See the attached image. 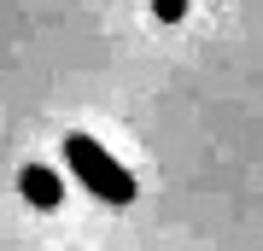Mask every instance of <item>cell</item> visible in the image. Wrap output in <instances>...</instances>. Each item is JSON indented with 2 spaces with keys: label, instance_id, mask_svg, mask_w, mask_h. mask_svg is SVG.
Instances as JSON below:
<instances>
[{
  "label": "cell",
  "instance_id": "6da1fadb",
  "mask_svg": "<svg viewBox=\"0 0 263 251\" xmlns=\"http://www.w3.org/2000/svg\"><path fill=\"white\" fill-rule=\"evenodd\" d=\"M65 164H70V176L82 181L94 199H105V205H135V193H141L135 176L100 146L94 134H70V140H65Z\"/></svg>",
  "mask_w": 263,
  "mask_h": 251
},
{
  "label": "cell",
  "instance_id": "7a4b0ae2",
  "mask_svg": "<svg viewBox=\"0 0 263 251\" xmlns=\"http://www.w3.org/2000/svg\"><path fill=\"white\" fill-rule=\"evenodd\" d=\"M18 193H24L35 210H59V199H65V181H59L47 164H24V169H18Z\"/></svg>",
  "mask_w": 263,
  "mask_h": 251
},
{
  "label": "cell",
  "instance_id": "3957f363",
  "mask_svg": "<svg viewBox=\"0 0 263 251\" xmlns=\"http://www.w3.org/2000/svg\"><path fill=\"white\" fill-rule=\"evenodd\" d=\"M187 6H193V0H152V18H158V24H181Z\"/></svg>",
  "mask_w": 263,
  "mask_h": 251
}]
</instances>
